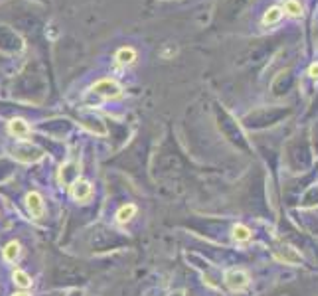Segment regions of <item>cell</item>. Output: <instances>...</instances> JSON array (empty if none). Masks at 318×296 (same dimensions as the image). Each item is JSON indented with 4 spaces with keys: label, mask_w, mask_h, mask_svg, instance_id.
Instances as JSON below:
<instances>
[{
    "label": "cell",
    "mask_w": 318,
    "mask_h": 296,
    "mask_svg": "<svg viewBox=\"0 0 318 296\" xmlns=\"http://www.w3.org/2000/svg\"><path fill=\"white\" fill-rule=\"evenodd\" d=\"M234 237H236L238 241H249L251 231H249L245 225H236V229H234Z\"/></svg>",
    "instance_id": "obj_12"
},
{
    "label": "cell",
    "mask_w": 318,
    "mask_h": 296,
    "mask_svg": "<svg viewBox=\"0 0 318 296\" xmlns=\"http://www.w3.org/2000/svg\"><path fill=\"white\" fill-rule=\"evenodd\" d=\"M134 59H136V51L132 47H122L117 53V61L119 63H132Z\"/></svg>",
    "instance_id": "obj_5"
},
{
    "label": "cell",
    "mask_w": 318,
    "mask_h": 296,
    "mask_svg": "<svg viewBox=\"0 0 318 296\" xmlns=\"http://www.w3.org/2000/svg\"><path fill=\"white\" fill-rule=\"evenodd\" d=\"M282 18V10L280 8H271L267 14H265V18H263V24H275V22H278Z\"/></svg>",
    "instance_id": "obj_8"
},
{
    "label": "cell",
    "mask_w": 318,
    "mask_h": 296,
    "mask_svg": "<svg viewBox=\"0 0 318 296\" xmlns=\"http://www.w3.org/2000/svg\"><path fill=\"white\" fill-rule=\"evenodd\" d=\"M18 255H20V245H18V243L12 241V243L6 245V249H4V259H6V261H16Z\"/></svg>",
    "instance_id": "obj_10"
},
{
    "label": "cell",
    "mask_w": 318,
    "mask_h": 296,
    "mask_svg": "<svg viewBox=\"0 0 318 296\" xmlns=\"http://www.w3.org/2000/svg\"><path fill=\"white\" fill-rule=\"evenodd\" d=\"M26 202H28V208H30V212H32L34 217H42V215H44V202H42V198L36 192L28 194Z\"/></svg>",
    "instance_id": "obj_3"
},
{
    "label": "cell",
    "mask_w": 318,
    "mask_h": 296,
    "mask_svg": "<svg viewBox=\"0 0 318 296\" xmlns=\"http://www.w3.org/2000/svg\"><path fill=\"white\" fill-rule=\"evenodd\" d=\"M226 283H228V287H230V289H234V291H241V289H245V287H247V283H249V275H247L245 271H238V269L228 271V273H226Z\"/></svg>",
    "instance_id": "obj_1"
},
{
    "label": "cell",
    "mask_w": 318,
    "mask_h": 296,
    "mask_svg": "<svg viewBox=\"0 0 318 296\" xmlns=\"http://www.w3.org/2000/svg\"><path fill=\"white\" fill-rule=\"evenodd\" d=\"M72 194H74V198H76V200L83 202V200H89V198H91V194H93V188H91L87 182L80 180V182H76V184H74V188H72Z\"/></svg>",
    "instance_id": "obj_2"
},
{
    "label": "cell",
    "mask_w": 318,
    "mask_h": 296,
    "mask_svg": "<svg viewBox=\"0 0 318 296\" xmlns=\"http://www.w3.org/2000/svg\"><path fill=\"white\" fill-rule=\"evenodd\" d=\"M14 283H16L18 287H22V289H28V287L32 285L30 277H28L24 271H14Z\"/></svg>",
    "instance_id": "obj_9"
},
{
    "label": "cell",
    "mask_w": 318,
    "mask_h": 296,
    "mask_svg": "<svg viewBox=\"0 0 318 296\" xmlns=\"http://www.w3.org/2000/svg\"><path fill=\"white\" fill-rule=\"evenodd\" d=\"M284 251H280V259H284L286 263H300V255L290 247H282Z\"/></svg>",
    "instance_id": "obj_11"
},
{
    "label": "cell",
    "mask_w": 318,
    "mask_h": 296,
    "mask_svg": "<svg viewBox=\"0 0 318 296\" xmlns=\"http://www.w3.org/2000/svg\"><path fill=\"white\" fill-rule=\"evenodd\" d=\"M136 213V206H132V204H128V206H124V208H120L119 213H117V219H119L120 223H124V221H128L132 215Z\"/></svg>",
    "instance_id": "obj_6"
},
{
    "label": "cell",
    "mask_w": 318,
    "mask_h": 296,
    "mask_svg": "<svg viewBox=\"0 0 318 296\" xmlns=\"http://www.w3.org/2000/svg\"><path fill=\"white\" fill-rule=\"evenodd\" d=\"M10 132L16 134V136H28L30 128H28V125H26L22 119H16V121L10 123Z\"/></svg>",
    "instance_id": "obj_4"
},
{
    "label": "cell",
    "mask_w": 318,
    "mask_h": 296,
    "mask_svg": "<svg viewBox=\"0 0 318 296\" xmlns=\"http://www.w3.org/2000/svg\"><path fill=\"white\" fill-rule=\"evenodd\" d=\"M308 75H310V77H314V79H318V63L310 65V69H308Z\"/></svg>",
    "instance_id": "obj_13"
},
{
    "label": "cell",
    "mask_w": 318,
    "mask_h": 296,
    "mask_svg": "<svg viewBox=\"0 0 318 296\" xmlns=\"http://www.w3.org/2000/svg\"><path fill=\"white\" fill-rule=\"evenodd\" d=\"M14 296H30V295H26V293H20V295H14Z\"/></svg>",
    "instance_id": "obj_14"
},
{
    "label": "cell",
    "mask_w": 318,
    "mask_h": 296,
    "mask_svg": "<svg viewBox=\"0 0 318 296\" xmlns=\"http://www.w3.org/2000/svg\"><path fill=\"white\" fill-rule=\"evenodd\" d=\"M284 12H288L290 16H302V6L296 0H286L284 2Z\"/></svg>",
    "instance_id": "obj_7"
}]
</instances>
